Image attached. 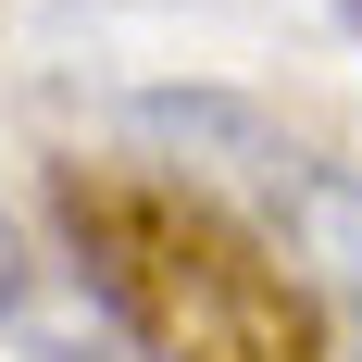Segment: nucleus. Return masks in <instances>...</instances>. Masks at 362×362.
<instances>
[{
    "mask_svg": "<svg viewBox=\"0 0 362 362\" xmlns=\"http://www.w3.org/2000/svg\"><path fill=\"white\" fill-rule=\"evenodd\" d=\"M50 213L138 362H325L313 288L275 262V238L238 200L150 163H63Z\"/></svg>",
    "mask_w": 362,
    "mask_h": 362,
    "instance_id": "obj_1",
    "label": "nucleus"
},
{
    "mask_svg": "<svg viewBox=\"0 0 362 362\" xmlns=\"http://www.w3.org/2000/svg\"><path fill=\"white\" fill-rule=\"evenodd\" d=\"M125 125H138L150 150H175L187 187H250V200H275V213H300V187H313V163L288 150V125L250 100H225V88H138L125 100Z\"/></svg>",
    "mask_w": 362,
    "mask_h": 362,
    "instance_id": "obj_2",
    "label": "nucleus"
},
{
    "mask_svg": "<svg viewBox=\"0 0 362 362\" xmlns=\"http://www.w3.org/2000/svg\"><path fill=\"white\" fill-rule=\"evenodd\" d=\"M288 225H300V250L325 262V288H350V300H362V175H313Z\"/></svg>",
    "mask_w": 362,
    "mask_h": 362,
    "instance_id": "obj_3",
    "label": "nucleus"
},
{
    "mask_svg": "<svg viewBox=\"0 0 362 362\" xmlns=\"http://www.w3.org/2000/svg\"><path fill=\"white\" fill-rule=\"evenodd\" d=\"M0 313H25V238L0 225Z\"/></svg>",
    "mask_w": 362,
    "mask_h": 362,
    "instance_id": "obj_4",
    "label": "nucleus"
},
{
    "mask_svg": "<svg viewBox=\"0 0 362 362\" xmlns=\"http://www.w3.org/2000/svg\"><path fill=\"white\" fill-rule=\"evenodd\" d=\"M337 13H350V37H362V0H337Z\"/></svg>",
    "mask_w": 362,
    "mask_h": 362,
    "instance_id": "obj_5",
    "label": "nucleus"
}]
</instances>
